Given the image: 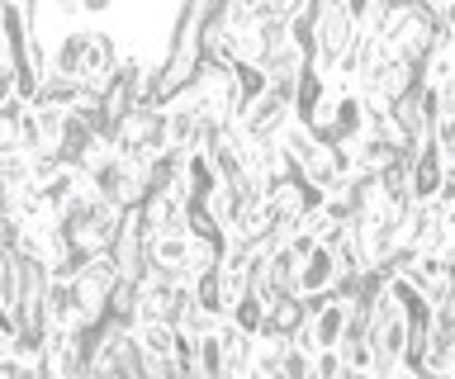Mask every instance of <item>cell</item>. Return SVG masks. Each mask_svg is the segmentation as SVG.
I'll return each instance as SVG.
<instances>
[{
  "mask_svg": "<svg viewBox=\"0 0 455 379\" xmlns=\"http://www.w3.org/2000/svg\"><path fill=\"white\" fill-rule=\"evenodd\" d=\"M361 34L365 29H355V24H351L347 5H323L318 10V52H313V67H318L323 76H332L337 62H341V52H347Z\"/></svg>",
  "mask_w": 455,
  "mask_h": 379,
  "instance_id": "obj_2",
  "label": "cell"
},
{
  "mask_svg": "<svg viewBox=\"0 0 455 379\" xmlns=\"http://www.w3.org/2000/svg\"><path fill=\"white\" fill-rule=\"evenodd\" d=\"M233 86H237V100L247 105V100H256V95L270 86V76H266L256 62H237V67H233Z\"/></svg>",
  "mask_w": 455,
  "mask_h": 379,
  "instance_id": "obj_26",
  "label": "cell"
},
{
  "mask_svg": "<svg viewBox=\"0 0 455 379\" xmlns=\"http://www.w3.org/2000/svg\"><path fill=\"white\" fill-rule=\"evenodd\" d=\"M24 114H28V100H20V95H5V100H0V152H24L20 147Z\"/></svg>",
  "mask_w": 455,
  "mask_h": 379,
  "instance_id": "obj_20",
  "label": "cell"
},
{
  "mask_svg": "<svg viewBox=\"0 0 455 379\" xmlns=\"http://www.w3.org/2000/svg\"><path fill=\"white\" fill-rule=\"evenodd\" d=\"M365 133V100H361V86H347L337 91V143H355Z\"/></svg>",
  "mask_w": 455,
  "mask_h": 379,
  "instance_id": "obj_14",
  "label": "cell"
},
{
  "mask_svg": "<svg viewBox=\"0 0 455 379\" xmlns=\"http://www.w3.org/2000/svg\"><path fill=\"white\" fill-rule=\"evenodd\" d=\"M5 95H14V67L5 62V52H0V100Z\"/></svg>",
  "mask_w": 455,
  "mask_h": 379,
  "instance_id": "obj_36",
  "label": "cell"
},
{
  "mask_svg": "<svg viewBox=\"0 0 455 379\" xmlns=\"http://www.w3.org/2000/svg\"><path fill=\"white\" fill-rule=\"evenodd\" d=\"M114 67H119V38H114L109 29H85V52H81V72L76 81L91 95H100L109 86Z\"/></svg>",
  "mask_w": 455,
  "mask_h": 379,
  "instance_id": "obj_6",
  "label": "cell"
},
{
  "mask_svg": "<svg viewBox=\"0 0 455 379\" xmlns=\"http://www.w3.org/2000/svg\"><path fill=\"white\" fill-rule=\"evenodd\" d=\"M304 67H308V58L294 43H284V48H275V52H266V58H261V72L270 81H275V76H299Z\"/></svg>",
  "mask_w": 455,
  "mask_h": 379,
  "instance_id": "obj_24",
  "label": "cell"
},
{
  "mask_svg": "<svg viewBox=\"0 0 455 379\" xmlns=\"http://www.w3.org/2000/svg\"><path fill=\"white\" fill-rule=\"evenodd\" d=\"M199 375H204V379L223 375V336H219V328L199 336Z\"/></svg>",
  "mask_w": 455,
  "mask_h": 379,
  "instance_id": "obj_28",
  "label": "cell"
},
{
  "mask_svg": "<svg viewBox=\"0 0 455 379\" xmlns=\"http://www.w3.org/2000/svg\"><path fill=\"white\" fill-rule=\"evenodd\" d=\"M290 346V336L280 332H256V346H251V375H280V356Z\"/></svg>",
  "mask_w": 455,
  "mask_h": 379,
  "instance_id": "obj_19",
  "label": "cell"
},
{
  "mask_svg": "<svg viewBox=\"0 0 455 379\" xmlns=\"http://www.w3.org/2000/svg\"><path fill=\"white\" fill-rule=\"evenodd\" d=\"M280 379H313V346L290 336V346H284V356H280Z\"/></svg>",
  "mask_w": 455,
  "mask_h": 379,
  "instance_id": "obj_25",
  "label": "cell"
},
{
  "mask_svg": "<svg viewBox=\"0 0 455 379\" xmlns=\"http://www.w3.org/2000/svg\"><path fill=\"white\" fill-rule=\"evenodd\" d=\"M351 365L341 356V346H318L313 351V379H347Z\"/></svg>",
  "mask_w": 455,
  "mask_h": 379,
  "instance_id": "obj_27",
  "label": "cell"
},
{
  "mask_svg": "<svg viewBox=\"0 0 455 379\" xmlns=\"http://www.w3.org/2000/svg\"><path fill=\"white\" fill-rule=\"evenodd\" d=\"M299 176H304V180H313V186H323L327 194H332V190L341 186V176H337L332 157H327V147H323L318 157H313V162H308V166H304V171H299Z\"/></svg>",
  "mask_w": 455,
  "mask_h": 379,
  "instance_id": "obj_29",
  "label": "cell"
},
{
  "mask_svg": "<svg viewBox=\"0 0 455 379\" xmlns=\"http://www.w3.org/2000/svg\"><path fill=\"white\" fill-rule=\"evenodd\" d=\"M280 152H284V162H290L294 171H304V166H308V162H313V157H318V152H323V143H318V138L308 133V123L290 119V129L280 133Z\"/></svg>",
  "mask_w": 455,
  "mask_h": 379,
  "instance_id": "obj_16",
  "label": "cell"
},
{
  "mask_svg": "<svg viewBox=\"0 0 455 379\" xmlns=\"http://www.w3.org/2000/svg\"><path fill=\"white\" fill-rule=\"evenodd\" d=\"M81 52H85V29H67L62 38H57V48L48 52V72L76 76L81 72Z\"/></svg>",
  "mask_w": 455,
  "mask_h": 379,
  "instance_id": "obj_18",
  "label": "cell"
},
{
  "mask_svg": "<svg viewBox=\"0 0 455 379\" xmlns=\"http://www.w3.org/2000/svg\"><path fill=\"white\" fill-rule=\"evenodd\" d=\"M95 375H148V351H142L138 332L133 328H105V342H100V356H95Z\"/></svg>",
  "mask_w": 455,
  "mask_h": 379,
  "instance_id": "obj_3",
  "label": "cell"
},
{
  "mask_svg": "<svg viewBox=\"0 0 455 379\" xmlns=\"http://www.w3.org/2000/svg\"><path fill=\"white\" fill-rule=\"evenodd\" d=\"M142 223H148V233H185V186L148 194L142 200Z\"/></svg>",
  "mask_w": 455,
  "mask_h": 379,
  "instance_id": "obj_8",
  "label": "cell"
},
{
  "mask_svg": "<svg viewBox=\"0 0 455 379\" xmlns=\"http://www.w3.org/2000/svg\"><path fill=\"white\" fill-rule=\"evenodd\" d=\"M290 119H294V109H290V100L284 95H275V91H261L256 100H247L242 105V114H237V129L251 138V143H270V138H280L284 129H290Z\"/></svg>",
  "mask_w": 455,
  "mask_h": 379,
  "instance_id": "obj_4",
  "label": "cell"
},
{
  "mask_svg": "<svg viewBox=\"0 0 455 379\" xmlns=\"http://www.w3.org/2000/svg\"><path fill=\"white\" fill-rule=\"evenodd\" d=\"M228 318H233V322H237L242 332H251V336H256V332L266 328V304L256 299L251 289H242L237 299H233V308H228Z\"/></svg>",
  "mask_w": 455,
  "mask_h": 379,
  "instance_id": "obj_23",
  "label": "cell"
},
{
  "mask_svg": "<svg viewBox=\"0 0 455 379\" xmlns=\"http://www.w3.org/2000/svg\"><path fill=\"white\" fill-rule=\"evenodd\" d=\"M213 190H219V171H213L209 152H190V162H185V200H209Z\"/></svg>",
  "mask_w": 455,
  "mask_h": 379,
  "instance_id": "obj_17",
  "label": "cell"
},
{
  "mask_svg": "<svg viewBox=\"0 0 455 379\" xmlns=\"http://www.w3.org/2000/svg\"><path fill=\"white\" fill-rule=\"evenodd\" d=\"M52 10H57L62 20H76V15H81V0H52Z\"/></svg>",
  "mask_w": 455,
  "mask_h": 379,
  "instance_id": "obj_38",
  "label": "cell"
},
{
  "mask_svg": "<svg viewBox=\"0 0 455 379\" xmlns=\"http://www.w3.org/2000/svg\"><path fill=\"white\" fill-rule=\"evenodd\" d=\"M148 223H142V204L124 209L119 214V228H114V242H109V257L124 275L142 280V265H148Z\"/></svg>",
  "mask_w": 455,
  "mask_h": 379,
  "instance_id": "obj_5",
  "label": "cell"
},
{
  "mask_svg": "<svg viewBox=\"0 0 455 379\" xmlns=\"http://www.w3.org/2000/svg\"><path fill=\"white\" fill-rule=\"evenodd\" d=\"M347 15H351L355 29L370 34V24H375V15H379V0H347Z\"/></svg>",
  "mask_w": 455,
  "mask_h": 379,
  "instance_id": "obj_32",
  "label": "cell"
},
{
  "mask_svg": "<svg viewBox=\"0 0 455 379\" xmlns=\"http://www.w3.org/2000/svg\"><path fill=\"white\" fill-rule=\"evenodd\" d=\"M318 10L323 5H304L299 15H290V43L304 52L308 62H313V52H318Z\"/></svg>",
  "mask_w": 455,
  "mask_h": 379,
  "instance_id": "obj_21",
  "label": "cell"
},
{
  "mask_svg": "<svg viewBox=\"0 0 455 379\" xmlns=\"http://www.w3.org/2000/svg\"><path fill=\"white\" fill-rule=\"evenodd\" d=\"M327 95H332V81H327L323 72H318V67H304V72H299V91H294V119L299 123H304L308 114H313V109H318L323 100H327Z\"/></svg>",
  "mask_w": 455,
  "mask_h": 379,
  "instance_id": "obj_15",
  "label": "cell"
},
{
  "mask_svg": "<svg viewBox=\"0 0 455 379\" xmlns=\"http://www.w3.org/2000/svg\"><path fill=\"white\" fill-rule=\"evenodd\" d=\"M436 200L455 209V162H446V171H441V190H436Z\"/></svg>",
  "mask_w": 455,
  "mask_h": 379,
  "instance_id": "obj_34",
  "label": "cell"
},
{
  "mask_svg": "<svg viewBox=\"0 0 455 379\" xmlns=\"http://www.w3.org/2000/svg\"><path fill=\"white\" fill-rule=\"evenodd\" d=\"M327 157H332L341 180H351L355 171H361V162H355V143H327Z\"/></svg>",
  "mask_w": 455,
  "mask_h": 379,
  "instance_id": "obj_31",
  "label": "cell"
},
{
  "mask_svg": "<svg viewBox=\"0 0 455 379\" xmlns=\"http://www.w3.org/2000/svg\"><path fill=\"white\" fill-rule=\"evenodd\" d=\"M370 351H375V365H370V375L389 379V375H403V346H408V313L403 304L394 299L389 289L375 299L370 308V332H365Z\"/></svg>",
  "mask_w": 455,
  "mask_h": 379,
  "instance_id": "obj_1",
  "label": "cell"
},
{
  "mask_svg": "<svg viewBox=\"0 0 455 379\" xmlns=\"http://www.w3.org/2000/svg\"><path fill=\"white\" fill-rule=\"evenodd\" d=\"M148 257L166 261V265H185L190 261V233H152L148 237Z\"/></svg>",
  "mask_w": 455,
  "mask_h": 379,
  "instance_id": "obj_22",
  "label": "cell"
},
{
  "mask_svg": "<svg viewBox=\"0 0 455 379\" xmlns=\"http://www.w3.org/2000/svg\"><path fill=\"white\" fill-rule=\"evenodd\" d=\"M91 100V91L81 86L76 76H57V72H48L38 81V95L28 105H52V109H76V105H85Z\"/></svg>",
  "mask_w": 455,
  "mask_h": 379,
  "instance_id": "obj_12",
  "label": "cell"
},
{
  "mask_svg": "<svg viewBox=\"0 0 455 379\" xmlns=\"http://www.w3.org/2000/svg\"><path fill=\"white\" fill-rule=\"evenodd\" d=\"M308 322L304 313V294H275V299L266 304V328L261 332H280V336H294L299 328Z\"/></svg>",
  "mask_w": 455,
  "mask_h": 379,
  "instance_id": "obj_13",
  "label": "cell"
},
{
  "mask_svg": "<svg viewBox=\"0 0 455 379\" xmlns=\"http://www.w3.org/2000/svg\"><path fill=\"white\" fill-rule=\"evenodd\" d=\"M100 147H109V143H100L91 123H85V119L76 114V109H67V119H62V138H57V147H52L57 157H62L67 166H76V171H85V162H91Z\"/></svg>",
  "mask_w": 455,
  "mask_h": 379,
  "instance_id": "obj_7",
  "label": "cell"
},
{
  "mask_svg": "<svg viewBox=\"0 0 455 379\" xmlns=\"http://www.w3.org/2000/svg\"><path fill=\"white\" fill-rule=\"evenodd\" d=\"M332 285H337V257L327 242H318L304 261H299V294H323Z\"/></svg>",
  "mask_w": 455,
  "mask_h": 379,
  "instance_id": "obj_9",
  "label": "cell"
},
{
  "mask_svg": "<svg viewBox=\"0 0 455 379\" xmlns=\"http://www.w3.org/2000/svg\"><path fill=\"white\" fill-rule=\"evenodd\" d=\"M138 280L133 275H119L105 294V322H114V328H138Z\"/></svg>",
  "mask_w": 455,
  "mask_h": 379,
  "instance_id": "obj_10",
  "label": "cell"
},
{
  "mask_svg": "<svg viewBox=\"0 0 455 379\" xmlns=\"http://www.w3.org/2000/svg\"><path fill=\"white\" fill-rule=\"evenodd\" d=\"M436 95H441V114H455V67H451V76L436 86Z\"/></svg>",
  "mask_w": 455,
  "mask_h": 379,
  "instance_id": "obj_35",
  "label": "cell"
},
{
  "mask_svg": "<svg viewBox=\"0 0 455 379\" xmlns=\"http://www.w3.org/2000/svg\"><path fill=\"white\" fill-rule=\"evenodd\" d=\"M432 143H436V152L446 162H455V114H436V123H432Z\"/></svg>",
  "mask_w": 455,
  "mask_h": 379,
  "instance_id": "obj_30",
  "label": "cell"
},
{
  "mask_svg": "<svg viewBox=\"0 0 455 379\" xmlns=\"http://www.w3.org/2000/svg\"><path fill=\"white\" fill-rule=\"evenodd\" d=\"M441 171H446V157L436 152V143H427V147L412 152V200H436Z\"/></svg>",
  "mask_w": 455,
  "mask_h": 379,
  "instance_id": "obj_11",
  "label": "cell"
},
{
  "mask_svg": "<svg viewBox=\"0 0 455 379\" xmlns=\"http://www.w3.org/2000/svg\"><path fill=\"white\" fill-rule=\"evenodd\" d=\"M119 0H81V15H109Z\"/></svg>",
  "mask_w": 455,
  "mask_h": 379,
  "instance_id": "obj_37",
  "label": "cell"
},
{
  "mask_svg": "<svg viewBox=\"0 0 455 379\" xmlns=\"http://www.w3.org/2000/svg\"><path fill=\"white\" fill-rule=\"evenodd\" d=\"M323 5H347V0H323Z\"/></svg>",
  "mask_w": 455,
  "mask_h": 379,
  "instance_id": "obj_40",
  "label": "cell"
},
{
  "mask_svg": "<svg viewBox=\"0 0 455 379\" xmlns=\"http://www.w3.org/2000/svg\"><path fill=\"white\" fill-rule=\"evenodd\" d=\"M427 5H432L436 15H446V10H451V0H427Z\"/></svg>",
  "mask_w": 455,
  "mask_h": 379,
  "instance_id": "obj_39",
  "label": "cell"
},
{
  "mask_svg": "<svg viewBox=\"0 0 455 379\" xmlns=\"http://www.w3.org/2000/svg\"><path fill=\"white\" fill-rule=\"evenodd\" d=\"M299 10H304V0H261V15H270V20H290Z\"/></svg>",
  "mask_w": 455,
  "mask_h": 379,
  "instance_id": "obj_33",
  "label": "cell"
}]
</instances>
